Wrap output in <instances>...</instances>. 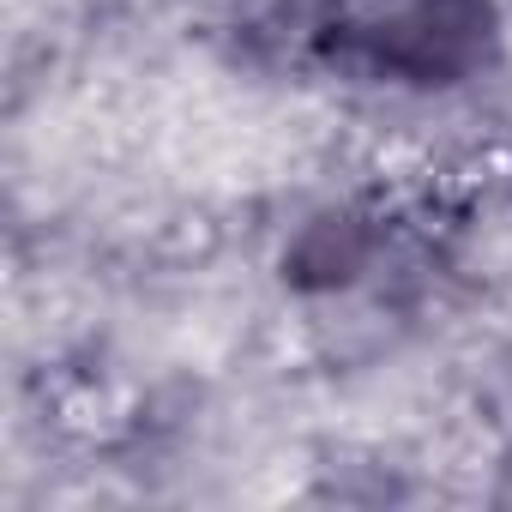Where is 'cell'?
I'll return each mask as SVG.
<instances>
[{"instance_id":"6da1fadb","label":"cell","mask_w":512,"mask_h":512,"mask_svg":"<svg viewBox=\"0 0 512 512\" xmlns=\"http://www.w3.org/2000/svg\"><path fill=\"white\" fill-rule=\"evenodd\" d=\"M314 55L356 85L440 97L494 67L500 13L494 0H326Z\"/></svg>"},{"instance_id":"7a4b0ae2","label":"cell","mask_w":512,"mask_h":512,"mask_svg":"<svg viewBox=\"0 0 512 512\" xmlns=\"http://www.w3.org/2000/svg\"><path fill=\"white\" fill-rule=\"evenodd\" d=\"M380 247H386L380 211H368L356 199L320 205L284 241V284L302 290V296H350L356 284L374 278Z\"/></svg>"}]
</instances>
